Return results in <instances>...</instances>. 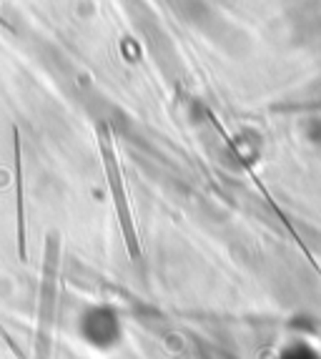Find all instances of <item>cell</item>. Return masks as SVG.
<instances>
[{"instance_id": "1", "label": "cell", "mask_w": 321, "mask_h": 359, "mask_svg": "<svg viewBox=\"0 0 321 359\" xmlns=\"http://www.w3.org/2000/svg\"><path fill=\"white\" fill-rule=\"evenodd\" d=\"M98 144H101L103 166H106L108 186H111V196H114V204H116V214H118L121 229H123L125 246H128L131 259H138V254H141V244H138L136 229H133L131 204H128V196H125L123 176H121V166H118V161H116V151H114V144H111V136H108L106 126H98Z\"/></svg>"}, {"instance_id": "2", "label": "cell", "mask_w": 321, "mask_h": 359, "mask_svg": "<svg viewBox=\"0 0 321 359\" xmlns=\"http://www.w3.org/2000/svg\"><path fill=\"white\" fill-rule=\"evenodd\" d=\"M55 274H58V252H55V239H48L46 269H43L41 284V306H38V327H36V347L33 357L48 359L50 357V334L55 324Z\"/></svg>"}, {"instance_id": "3", "label": "cell", "mask_w": 321, "mask_h": 359, "mask_svg": "<svg viewBox=\"0 0 321 359\" xmlns=\"http://www.w3.org/2000/svg\"><path fill=\"white\" fill-rule=\"evenodd\" d=\"M15 214H18V254L25 259V186H23V156L20 138L15 136Z\"/></svg>"}]
</instances>
